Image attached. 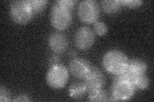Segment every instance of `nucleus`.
Returning <instances> with one entry per match:
<instances>
[{
  "label": "nucleus",
  "mask_w": 154,
  "mask_h": 102,
  "mask_svg": "<svg viewBox=\"0 0 154 102\" xmlns=\"http://www.w3.org/2000/svg\"><path fill=\"white\" fill-rule=\"evenodd\" d=\"M102 63L105 69L108 72L119 75L126 71L128 60L124 52L114 49L106 53L103 57Z\"/></svg>",
  "instance_id": "f257e3e1"
},
{
  "label": "nucleus",
  "mask_w": 154,
  "mask_h": 102,
  "mask_svg": "<svg viewBox=\"0 0 154 102\" xmlns=\"http://www.w3.org/2000/svg\"><path fill=\"white\" fill-rule=\"evenodd\" d=\"M133 82L124 74L116 75L112 84L110 101H126L131 99L136 91Z\"/></svg>",
  "instance_id": "f03ea898"
},
{
  "label": "nucleus",
  "mask_w": 154,
  "mask_h": 102,
  "mask_svg": "<svg viewBox=\"0 0 154 102\" xmlns=\"http://www.w3.org/2000/svg\"><path fill=\"white\" fill-rule=\"evenodd\" d=\"M10 14L12 20L19 24H27L35 15L28 0L12 1L10 6Z\"/></svg>",
  "instance_id": "7ed1b4c3"
},
{
  "label": "nucleus",
  "mask_w": 154,
  "mask_h": 102,
  "mask_svg": "<svg viewBox=\"0 0 154 102\" xmlns=\"http://www.w3.org/2000/svg\"><path fill=\"white\" fill-rule=\"evenodd\" d=\"M50 21L53 27L56 30H64L70 26L71 23V11L62 8L55 2L51 8Z\"/></svg>",
  "instance_id": "20e7f679"
},
{
  "label": "nucleus",
  "mask_w": 154,
  "mask_h": 102,
  "mask_svg": "<svg viewBox=\"0 0 154 102\" xmlns=\"http://www.w3.org/2000/svg\"><path fill=\"white\" fill-rule=\"evenodd\" d=\"M69 71L61 64L51 66L46 75L48 84L51 88L62 89L66 85L69 80Z\"/></svg>",
  "instance_id": "39448f33"
},
{
  "label": "nucleus",
  "mask_w": 154,
  "mask_h": 102,
  "mask_svg": "<svg viewBox=\"0 0 154 102\" xmlns=\"http://www.w3.org/2000/svg\"><path fill=\"white\" fill-rule=\"evenodd\" d=\"M78 14L80 20L87 24L97 22L100 15V8L97 1L84 0L81 1L78 8Z\"/></svg>",
  "instance_id": "423d86ee"
},
{
  "label": "nucleus",
  "mask_w": 154,
  "mask_h": 102,
  "mask_svg": "<svg viewBox=\"0 0 154 102\" xmlns=\"http://www.w3.org/2000/svg\"><path fill=\"white\" fill-rule=\"evenodd\" d=\"M95 39V33L92 29L88 26H82L76 32L75 43L79 49L87 50L94 45Z\"/></svg>",
  "instance_id": "0eeeda50"
},
{
  "label": "nucleus",
  "mask_w": 154,
  "mask_h": 102,
  "mask_svg": "<svg viewBox=\"0 0 154 102\" xmlns=\"http://www.w3.org/2000/svg\"><path fill=\"white\" fill-rule=\"evenodd\" d=\"M105 82V77L102 71L93 66H91L88 74L84 79V83L88 89V92L103 88Z\"/></svg>",
  "instance_id": "6e6552de"
},
{
  "label": "nucleus",
  "mask_w": 154,
  "mask_h": 102,
  "mask_svg": "<svg viewBox=\"0 0 154 102\" xmlns=\"http://www.w3.org/2000/svg\"><path fill=\"white\" fill-rule=\"evenodd\" d=\"M92 65L84 58L77 57L72 60L69 63V70L75 77L79 79H84L88 74Z\"/></svg>",
  "instance_id": "1a4fd4ad"
},
{
  "label": "nucleus",
  "mask_w": 154,
  "mask_h": 102,
  "mask_svg": "<svg viewBox=\"0 0 154 102\" xmlns=\"http://www.w3.org/2000/svg\"><path fill=\"white\" fill-rule=\"evenodd\" d=\"M147 65L145 62L139 59H133L128 61L127 68L123 74L133 82L135 77L145 74Z\"/></svg>",
  "instance_id": "9d476101"
},
{
  "label": "nucleus",
  "mask_w": 154,
  "mask_h": 102,
  "mask_svg": "<svg viewBox=\"0 0 154 102\" xmlns=\"http://www.w3.org/2000/svg\"><path fill=\"white\" fill-rule=\"evenodd\" d=\"M48 44L52 51L57 54H61L66 51L68 46V41L63 33L55 32L50 36Z\"/></svg>",
  "instance_id": "9b49d317"
},
{
  "label": "nucleus",
  "mask_w": 154,
  "mask_h": 102,
  "mask_svg": "<svg viewBox=\"0 0 154 102\" xmlns=\"http://www.w3.org/2000/svg\"><path fill=\"white\" fill-rule=\"evenodd\" d=\"M88 92L84 82H75L69 87V95L74 99H80Z\"/></svg>",
  "instance_id": "f8f14e48"
},
{
  "label": "nucleus",
  "mask_w": 154,
  "mask_h": 102,
  "mask_svg": "<svg viewBox=\"0 0 154 102\" xmlns=\"http://www.w3.org/2000/svg\"><path fill=\"white\" fill-rule=\"evenodd\" d=\"M101 5L105 13L113 14L120 10L122 4L118 0H104L101 1Z\"/></svg>",
  "instance_id": "ddd939ff"
},
{
  "label": "nucleus",
  "mask_w": 154,
  "mask_h": 102,
  "mask_svg": "<svg viewBox=\"0 0 154 102\" xmlns=\"http://www.w3.org/2000/svg\"><path fill=\"white\" fill-rule=\"evenodd\" d=\"M88 100L90 101H108V95L106 91L102 89H94L89 91Z\"/></svg>",
  "instance_id": "4468645a"
},
{
  "label": "nucleus",
  "mask_w": 154,
  "mask_h": 102,
  "mask_svg": "<svg viewBox=\"0 0 154 102\" xmlns=\"http://www.w3.org/2000/svg\"><path fill=\"white\" fill-rule=\"evenodd\" d=\"M133 84L136 89H146L150 85V80L145 74L139 75L133 79Z\"/></svg>",
  "instance_id": "2eb2a0df"
},
{
  "label": "nucleus",
  "mask_w": 154,
  "mask_h": 102,
  "mask_svg": "<svg viewBox=\"0 0 154 102\" xmlns=\"http://www.w3.org/2000/svg\"><path fill=\"white\" fill-rule=\"evenodd\" d=\"M28 2L35 14L44 10L48 3V1L45 0H28Z\"/></svg>",
  "instance_id": "dca6fc26"
},
{
  "label": "nucleus",
  "mask_w": 154,
  "mask_h": 102,
  "mask_svg": "<svg viewBox=\"0 0 154 102\" xmlns=\"http://www.w3.org/2000/svg\"><path fill=\"white\" fill-rule=\"evenodd\" d=\"M93 31L98 36H104L108 31V28L106 24L102 21H97L94 23Z\"/></svg>",
  "instance_id": "f3484780"
},
{
  "label": "nucleus",
  "mask_w": 154,
  "mask_h": 102,
  "mask_svg": "<svg viewBox=\"0 0 154 102\" xmlns=\"http://www.w3.org/2000/svg\"><path fill=\"white\" fill-rule=\"evenodd\" d=\"M55 2L62 8L70 11L73 9L76 3V1H74V0H59V1H57Z\"/></svg>",
  "instance_id": "a211bd4d"
},
{
  "label": "nucleus",
  "mask_w": 154,
  "mask_h": 102,
  "mask_svg": "<svg viewBox=\"0 0 154 102\" xmlns=\"http://www.w3.org/2000/svg\"><path fill=\"white\" fill-rule=\"evenodd\" d=\"M121 2L122 5L129 8H137L143 3L141 0H122Z\"/></svg>",
  "instance_id": "6ab92c4d"
},
{
  "label": "nucleus",
  "mask_w": 154,
  "mask_h": 102,
  "mask_svg": "<svg viewBox=\"0 0 154 102\" xmlns=\"http://www.w3.org/2000/svg\"><path fill=\"white\" fill-rule=\"evenodd\" d=\"M0 101H10L11 99V93L9 91L3 86L0 88Z\"/></svg>",
  "instance_id": "aec40b11"
},
{
  "label": "nucleus",
  "mask_w": 154,
  "mask_h": 102,
  "mask_svg": "<svg viewBox=\"0 0 154 102\" xmlns=\"http://www.w3.org/2000/svg\"><path fill=\"white\" fill-rule=\"evenodd\" d=\"M49 63H50V65L51 66L59 65V64H60V58L55 55L52 56L50 58Z\"/></svg>",
  "instance_id": "412c9836"
},
{
  "label": "nucleus",
  "mask_w": 154,
  "mask_h": 102,
  "mask_svg": "<svg viewBox=\"0 0 154 102\" xmlns=\"http://www.w3.org/2000/svg\"><path fill=\"white\" fill-rule=\"evenodd\" d=\"M31 100L29 98V97L26 95H19L17 96L15 99L13 100V101H30Z\"/></svg>",
  "instance_id": "4be33fe9"
}]
</instances>
